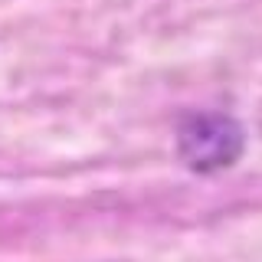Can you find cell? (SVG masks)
Segmentation results:
<instances>
[{
	"instance_id": "cell-1",
	"label": "cell",
	"mask_w": 262,
	"mask_h": 262,
	"mask_svg": "<svg viewBox=\"0 0 262 262\" xmlns=\"http://www.w3.org/2000/svg\"><path fill=\"white\" fill-rule=\"evenodd\" d=\"M243 128L226 115H193L177 131V151L193 170L229 167L243 154Z\"/></svg>"
}]
</instances>
